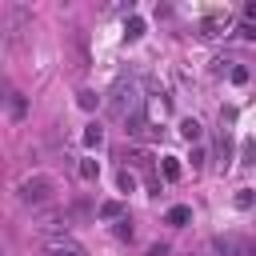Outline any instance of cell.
<instances>
[{
  "mask_svg": "<svg viewBox=\"0 0 256 256\" xmlns=\"http://www.w3.org/2000/svg\"><path fill=\"white\" fill-rule=\"evenodd\" d=\"M160 168H164V180H180V164H176L172 156H168V160H164Z\"/></svg>",
  "mask_w": 256,
  "mask_h": 256,
  "instance_id": "obj_9",
  "label": "cell"
},
{
  "mask_svg": "<svg viewBox=\"0 0 256 256\" xmlns=\"http://www.w3.org/2000/svg\"><path fill=\"white\" fill-rule=\"evenodd\" d=\"M100 140H104V128H96V124H88V128H84V144H92V148H96Z\"/></svg>",
  "mask_w": 256,
  "mask_h": 256,
  "instance_id": "obj_6",
  "label": "cell"
},
{
  "mask_svg": "<svg viewBox=\"0 0 256 256\" xmlns=\"http://www.w3.org/2000/svg\"><path fill=\"white\" fill-rule=\"evenodd\" d=\"M8 108H12V116H24V96L12 92V96H8Z\"/></svg>",
  "mask_w": 256,
  "mask_h": 256,
  "instance_id": "obj_10",
  "label": "cell"
},
{
  "mask_svg": "<svg viewBox=\"0 0 256 256\" xmlns=\"http://www.w3.org/2000/svg\"><path fill=\"white\" fill-rule=\"evenodd\" d=\"M120 188H124V192H132V188H136V180H132L128 172H120Z\"/></svg>",
  "mask_w": 256,
  "mask_h": 256,
  "instance_id": "obj_13",
  "label": "cell"
},
{
  "mask_svg": "<svg viewBox=\"0 0 256 256\" xmlns=\"http://www.w3.org/2000/svg\"><path fill=\"white\" fill-rule=\"evenodd\" d=\"M80 176H84V180H96V176H100V164H96V160H80Z\"/></svg>",
  "mask_w": 256,
  "mask_h": 256,
  "instance_id": "obj_7",
  "label": "cell"
},
{
  "mask_svg": "<svg viewBox=\"0 0 256 256\" xmlns=\"http://www.w3.org/2000/svg\"><path fill=\"white\" fill-rule=\"evenodd\" d=\"M140 32H144V20H140V16H132V20H128V40H136Z\"/></svg>",
  "mask_w": 256,
  "mask_h": 256,
  "instance_id": "obj_11",
  "label": "cell"
},
{
  "mask_svg": "<svg viewBox=\"0 0 256 256\" xmlns=\"http://www.w3.org/2000/svg\"><path fill=\"white\" fill-rule=\"evenodd\" d=\"M120 212H124L120 200H104V204H100V216H104V220H120Z\"/></svg>",
  "mask_w": 256,
  "mask_h": 256,
  "instance_id": "obj_5",
  "label": "cell"
},
{
  "mask_svg": "<svg viewBox=\"0 0 256 256\" xmlns=\"http://www.w3.org/2000/svg\"><path fill=\"white\" fill-rule=\"evenodd\" d=\"M80 108H96V92H84L80 96Z\"/></svg>",
  "mask_w": 256,
  "mask_h": 256,
  "instance_id": "obj_12",
  "label": "cell"
},
{
  "mask_svg": "<svg viewBox=\"0 0 256 256\" xmlns=\"http://www.w3.org/2000/svg\"><path fill=\"white\" fill-rule=\"evenodd\" d=\"M180 132H184L188 140H200V132H204V128H200L196 120H184V124H180Z\"/></svg>",
  "mask_w": 256,
  "mask_h": 256,
  "instance_id": "obj_8",
  "label": "cell"
},
{
  "mask_svg": "<svg viewBox=\"0 0 256 256\" xmlns=\"http://www.w3.org/2000/svg\"><path fill=\"white\" fill-rule=\"evenodd\" d=\"M52 192H56V184H52L48 176H32V180H24V184L16 188L20 204H28V208H44V204L52 200Z\"/></svg>",
  "mask_w": 256,
  "mask_h": 256,
  "instance_id": "obj_1",
  "label": "cell"
},
{
  "mask_svg": "<svg viewBox=\"0 0 256 256\" xmlns=\"http://www.w3.org/2000/svg\"><path fill=\"white\" fill-rule=\"evenodd\" d=\"M256 252V244L248 240V236H212L208 240V256H252Z\"/></svg>",
  "mask_w": 256,
  "mask_h": 256,
  "instance_id": "obj_2",
  "label": "cell"
},
{
  "mask_svg": "<svg viewBox=\"0 0 256 256\" xmlns=\"http://www.w3.org/2000/svg\"><path fill=\"white\" fill-rule=\"evenodd\" d=\"M240 36H248V40H256V24H244V28H240Z\"/></svg>",
  "mask_w": 256,
  "mask_h": 256,
  "instance_id": "obj_15",
  "label": "cell"
},
{
  "mask_svg": "<svg viewBox=\"0 0 256 256\" xmlns=\"http://www.w3.org/2000/svg\"><path fill=\"white\" fill-rule=\"evenodd\" d=\"M44 252L48 256H84V248H80V240H72L64 228H56V232H44Z\"/></svg>",
  "mask_w": 256,
  "mask_h": 256,
  "instance_id": "obj_3",
  "label": "cell"
},
{
  "mask_svg": "<svg viewBox=\"0 0 256 256\" xmlns=\"http://www.w3.org/2000/svg\"><path fill=\"white\" fill-rule=\"evenodd\" d=\"M188 220H192V208H184V204H176V208L168 212V224H172V228H184Z\"/></svg>",
  "mask_w": 256,
  "mask_h": 256,
  "instance_id": "obj_4",
  "label": "cell"
},
{
  "mask_svg": "<svg viewBox=\"0 0 256 256\" xmlns=\"http://www.w3.org/2000/svg\"><path fill=\"white\" fill-rule=\"evenodd\" d=\"M236 204H240V208H248V204H252V192H248V188H240V196H236Z\"/></svg>",
  "mask_w": 256,
  "mask_h": 256,
  "instance_id": "obj_14",
  "label": "cell"
}]
</instances>
